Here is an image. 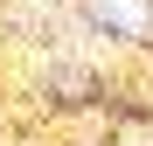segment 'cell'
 Returning <instances> with one entry per match:
<instances>
[{
    "instance_id": "cell-1",
    "label": "cell",
    "mask_w": 153,
    "mask_h": 146,
    "mask_svg": "<svg viewBox=\"0 0 153 146\" xmlns=\"http://www.w3.org/2000/svg\"><path fill=\"white\" fill-rule=\"evenodd\" d=\"M97 14L118 21V28H146V7H139V0H97Z\"/></svg>"
}]
</instances>
